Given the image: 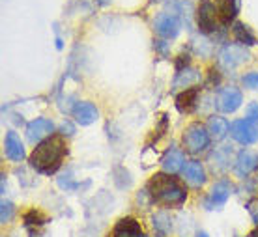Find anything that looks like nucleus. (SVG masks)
<instances>
[{"mask_svg":"<svg viewBox=\"0 0 258 237\" xmlns=\"http://www.w3.org/2000/svg\"><path fill=\"white\" fill-rule=\"evenodd\" d=\"M228 131H230V125H228V122H226L225 118L212 116L208 120V133H210V136H212L213 140H223L228 135Z\"/></svg>","mask_w":258,"mask_h":237,"instance_id":"f3484780","label":"nucleus"},{"mask_svg":"<svg viewBox=\"0 0 258 237\" xmlns=\"http://www.w3.org/2000/svg\"><path fill=\"white\" fill-rule=\"evenodd\" d=\"M232 32H234V38L238 39L241 45H254V43H256V38L252 36V32L245 25H241V23H236V25H234Z\"/></svg>","mask_w":258,"mask_h":237,"instance_id":"412c9836","label":"nucleus"},{"mask_svg":"<svg viewBox=\"0 0 258 237\" xmlns=\"http://www.w3.org/2000/svg\"><path fill=\"white\" fill-rule=\"evenodd\" d=\"M230 194H232V185H230L228 181H225V180L217 181V183L212 187L210 196H208V205H210V209L225 205L226 200L230 198Z\"/></svg>","mask_w":258,"mask_h":237,"instance_id":"9b49d317","label":"nucleus"},{"mask_svg":"<svg viewBox=\"0 0 258 237\" xmlns=\"http://www.w3.org/2000/svg\"><path fill=\"white\" fill-rule=\"evenodd\" d=\"M54 131V123L47 118H36L26 125V138L30 144L36 142H43V138H49L51 133Z\"/></svg>","mask_w":258,"mask_h":237,"instance_id":"6e6552de","label":"nucleus"},{"mask_svg":"<svg viewBox=\"0 0 258 237\" xmlns=\"http://www.w3.org/2000/svg\"><path fill=\"white\" fill-rule=\"evenodd\" d=\"M4 149H6V157L12 161H23L25 157V147H23V142L17 136L15 131H10L6 135V140H4Z\"/></svg>","mask_w":258,"mask_h":237,"instance_id":"2eb2a0df","label":"nucleus"},{"mask_svg":"<svg viewBox=\"0 0 258 237\" xmlns=\"http://www.w3.org/2000/svg\"><path fill=\"white\" fill-rule=\"evenodd\" d=\"M150 198L163 205H181L187 198L185 189L167 174H155L148 183Z\"/></svg>","mask_w":258,"mask_h":237,"instance_id":"f03ea898","label":"nucleus"},{"mask_svg":"<svg viewBox=\"0 0 258 237\" xmlns=\"http://www.w3.org/2000/svg\"><path fill=\"white\" fill-rule=\"evenodd\" d=\"M243 84H245L247 88H251V90H256L258 88V73L256 71L247 73L245 77H243Z\"/></svg>","mask_w":258,"mask_h":237,"instance_id":"4be33fe9","label":"nucleus"},{"mask_svg":"<svg viewBox=\"0 0 258 237\" xmlns=\"http://www.w3.org/2000/svg\"><path fill=\"white\" fill-rule=\"evenodd\" d=\"M197 237H208V233H206V231H200V233Z\"/></svg>","mask_w":258,"mask_h":237,"instance_id":"c756f323","label":"nucleus"},{"mask_svg":"<svg viewBox=\"0 0 258 237\" xmlns=\"http://www.w3.org/2000/svg\"><path fill=\"white\" fill-rule=\"evenodd\" d=\"M101 6H107V4H110V0H97Z\"/></svg>","mask_w":258,"mask_h":237,"instance_id":"c85d7f7f","label":"nucleus"},{"mask_svg":"<svg viewBox=\"0 0 258 237\" xmlns=\"http://www.w3.org/2000/svg\"><path fill=\"white\" fill-rule=\"evenodd\" d=\"M247 237H258V228H254V230H252Z\"/></svg>","mask_w":258,"mask_h":237,"instance_id":"cd10ccee","label":"nucleus"},{"mask_svg":"<svg viewBox=\"0 0 258 237\" xmlns=\"http://www.w3.org/2000/svg\"><path fill=\"white\" fill-rule=\"evenodd\" d=\"M245 120H249V122L252 123H258V103H251L249 107H247L245 110Z\"/></svg>","mask_w":258,"mask_h":237,"instance_id":"5701e85b","label":"nucleus"},{"mask_svg":"<svg viewBox=\"0 0 258 237\" xmlns=\"http://www.w3.org/2000/svg\"><path fill=\"white\" fill-rule=\"evenodd\" d=\"M247 209H249V213H251L252 220H254V222H258V200H254V202H249Z\"/></svg>","mask_w":258,"mask_h":237,"instance_id":"a878e982","label":"nucleus"},{"mask_svg":"<svg viewBox=\"0 0 258 237\" xmlns=\"http://www.w3.org/2000/svg\"><path fill=\"white\" fill-rule=\"evenodd\" d=\"M97 116H99L97 114V109L88 101L77 103L75 109H73V118L81 125H90V123H94L97 120Z\"/></svg>","mask_w":258,"mask_h":237,"instance_id":"4468645a","label":"nucleus"},{"mask_svg":"<svg viewBox=\"0 0 258 237\" xmlns=\"http://www.w3.org/2000/svg\"><path fill=\"white\" fill-rule=\"evenodd\" d=\"M249 58L251 56H249L245 45H225L223 51L219 52V64L226 69H232L236 65L247 62Z\"/></svg>","mask_w":258,"mask_h":237,"instance_id":"423d86ee","label":"nucleus"},{"mask_svg":"<svg viewBox=\"0 0 258 237\" xmlns=\"http://www.w3.org/2000/svg\"><path fill=\"white\" fill-rule=\"evenodd\" d=\"M60 131H62V135H73V133H75V129H73V125H71L70 122H64V123H62Z\"/></svg>","mask_w":258,"mask_h":237,"instance_id":"bb28decb","label":"nucleus"},{"mask_svg":"<svg viewBox=\"0 0 258 237\" xmlns=\"http://www.w3.org/2000/svg\"><path fill=\"white\" fill-rule=\"evenodd\" d=\"M181 142H183V147L185 151L191 155L202 153L204 149L210 144V133L204 125L200 123H191L185 131H183V136H181Z\"/></svg>","mask_w":258,"mask_h":237,"instance_id":"7ed1b4c3","label":"nucleus"},{"mask_svg":"<svg viewBox=\"0 0 258 237\" xmlns=\"http://www.w3.org/2000/svg\"><path fill=\"white\" fill-rule=\"evenodd\" d=\"M161 167L167 174H176V172H180V170H183V167H185L183 153H181L176 146H172L170 149H167V153L163 155Z\"/></svg>","mask_w":258,"mask_h":237,"instance_id":"f8f14e48","label":"nucleus"},{"mask_svg":"<svg viewBox=\"0 0 258 237\" xmlns=\"http://www.w3.org/2000/svg\"><path fill=\"white\" fill-rule=\"evenodd\" d=\"M197 17H199L200 32L204 34H212L219 26H223L219 21V15H217V10H215V4H213L212 0H202V4L199 6Z\"/></svg>","mask_w":258,"mask_h":237,"instance_id":"39448f33","label":"nucleus"},{"mask_svg":"<svg viewBox=\"0 0 258 237\" xmlns=\"http://www.w3.org/2000/svg\"><path fill=\"white\" fill-rule=\"evenodd\" d=\"M12 215H13V205L10 204V202H2V213H0V220L2 222H8L10 218H12Z\"/></svg>","mask_w":258,"mask_h":237,"instance_id":"b1692460","label":"nucleus"},{"mask_svg":"<svg viewBox=\"0 0 258 237\" xmlns=\"http://www.w3.org/2000/svg\"><path fill=\"white\" fill-rule=\"evenodd\" d=\"M66 153H68V146H66L64 138L60 135H51L34 147L32 155H30V167L38 170L39 174L51 176L62 167Z\"/></svg>","mask_w":258,"mask_h":237,"instance_id":"f257e3e1","label":"nucleus"},{"mask_svg":"<svg viewBox=\"0 0 258 237\" xmlns=\"http://www.w3.org/2000/svg\"><path fill=\"white\" fill-rule=\"evenodd\" d=\"M110 237H146V235H144V230H142L141 224L137 222L135 218L125 217L118 220L116 226L112 228Z\"/></svg>","mask_w":258,"mask_h":237,"instance_id":"9d476101","label":"nucleus"},{"mask_svg":"<svg viewBox=\"0 0 258 237\" xmlns=\"http://www.w3.org/2000/svg\"><path fill=\"white\" fill-rule=\"evenodd\" d=\"M230 135L239 144H252L258 140V127L249 120H236L230 125Z\"/></svg>","mask_w":258,"mask_h":237,"instance_id":"0eeeda50","label":"nucleus"},{"mask_svg":"<svg viewBox=\"0 0 258 237\" xmlns=\"http://www.w3.org/2000/svg\"><path fill=\"white\" fill-rule=\"evenodd\" d=\"M183 178L187 181L189 185L193 187H200L204 185L206 181V172H204V167L200 165L199 161H189L183 167Z\"/></svg>","mask_w":258,"mask_h":237,"instance_id":"ddd939ff","label":"nucleus"},{"mask_svg":"<svg viewBox=\"0 0 258 237\" xmlns=\"http://www.w3.org/2000/svg\"><path fill=\"white\" fill-rule=\"evenodd\" d=\"M199 94H200L199 88H189V90L181 92L180 96L176 97V107H178V110L185 112V114L193 112L197 109V103H199Z\"/></svg>","mask_w":258,"mask_h":237,"instance_id":"dca6fc26","label":"nucleus"},{"mask_svg":"<svg viewBox=\"0 0 258 237\" xmlns=\"http://www.w3.org/2000/svg\"><path fill=\"white\" fill-rule=\"evenodd\" d=\"M247 189L251 191V194H258V174H254L252 178H249V181H247Z\"/></svg>","mask_w":258,"mask_h":237,"instance_id":"393cba45","label":"nucleus"},{"mask_svg":"<svg viewBox=\"0 0 258 237\" xmlns=\"http://www.w3.org/2000/svg\"><path fill=\"white\" fill-rule=\"evenodd\" d=\"M199 78H200L199 71L187 67V69H183L178 73V77H176V81H174V88H189V86L197 83Z\"/></svg>","mask_w":258,"mask_h":237,"instance_id":"aec40b11","label":"nucleus"},{"mask_svg":"<svg viewBox=\"0 0 258 237\" xmlns=\"http://www.w3.org/2000/svg\"><path fill=\"white\" fill-rule=\"evenodd\" d=\"M152 222H154V230L157 237H165L168 235V231L172 228V222H170V215L167 211H159L152 217Z\"/></svg>","mask_w":258,"mask_h":237,"instance_id":"6ab92c4d","label":"nucleus"},{"mask_svg":"<svg viewBox=\"0 0 258 237\" xmlns=\"http://www.w3.org/2000/svg\"><path fill=\"white\" fill-rule=\"evenodd\" d=\"M256 168V157L251 153V151H239L238 159H236V172L239 176H247V174H251L252 170Z\"/></svg>","mask_w":258,"mask_h":237,"instance_id":"a211bd4d","label":"nucleus"},{"mask_svg":"<svg viewBox=\"0 0 258 237\" xmlns=\"http://www.w3.org/2000/svg\"><path fill=\"white\" fill-rule=\"evenodd\" d=\"M181 19L174 12H161L155 15L154 19V30L155 34H159L165 39H172L180 34L181 28Z\"/></svg>","mask_w":258,"mask_h":237,"instance_id":"20e7f679","label":"nucleus"},{"mask_svg":"<svg viewBox=\"0 0 258 237\" xmlns=\"http://www.w3.org/2000/svg\"><path fill=\"white\" fill-rule=\"evenodd\" d=\"M243 101V96H241V92L238 88H225V90L221 92L219 97H217V107H219L223 112L226 114H230V112H236L239 109V105Z\"/></svg>","mask_w":258,"mask_h":237,"instance_id":"1a4fd4ad","label":"nucleus"}]
</instances>
